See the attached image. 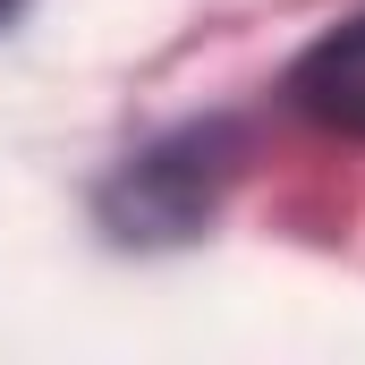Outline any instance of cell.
Returning a JSON list of instances; mask_svg holds the SVG:
<instances>
[{
  "label": "cell",
  "mask_w": 365,
  "mask_h": 365,
  "mask_svg": "<svg viewBox=\"0 0 365 365\" xmlns=\"http://www.w3.org/2000/svg\"><path fill=\"white\" fill-rule=\"evenodd\" d=\"M221 145H230L221 128H187L179 145L145 153L128 179L110 187V221H119L128 238H136V230H145V238H187V230L212 212V187H221V170H230Z\"/></svg>",
  "instance_id": "6da1fadb"
},
{
  "label": "cell",
  "mask_w": 365,
  "mask_h": 365,
  "mask_svg": "<svg viewBox=\"0 0 365 365\" xmlns=\"http://www.w3.org/2000/svg\"><path fill=\"white\" fill-rule=\"evenodd\" d=\"M289 102H297L314 128L365 145V9L349 26H331V34L306 43V60L289 68Z\"/></svg>",
  "instance_id": "7a4b0ae2"
},
{
  "label": "cell",
  "mask_w": 365,
  "mask_h": 365,
  "mask_svg": "<svg viewBox=\"0 0 365 365\" xmlns=\"http://www.w3.org/2000/svg\"><path fill=\"white\" fill-rule=\"evenodd\" d=\"M17 9H26V0H0V26H9V17H17Z\"/></svg>",
  "instance_id": "3957f363"
}]
</instances>
